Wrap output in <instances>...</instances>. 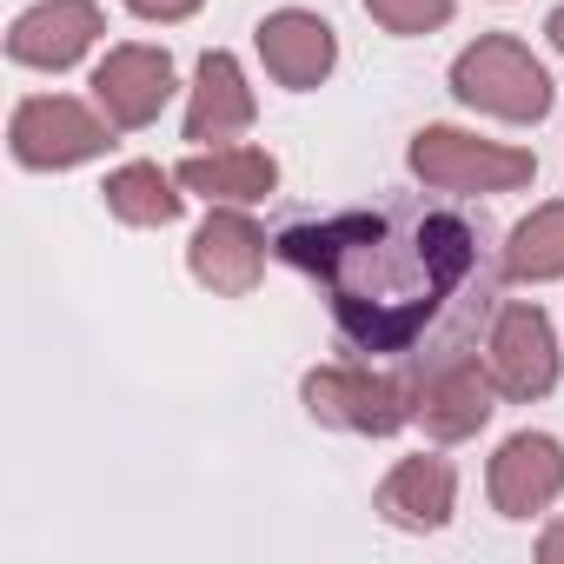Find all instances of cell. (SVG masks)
<instances>
[{
  "mask_svg": "<svg viewBox=\"0 0 564 564\" xmlns=\"http://www.w3.org/2000/svg\"><path fill=\"white\" fill-rule=\"evenodd\" d=\"M279 259L319 279L339 333L359 352H412L478 272V232L445 206H359L272 239Z\"/></svg>",
  "mask_w": 564,
  "mask_h": 564,
  "instance_id": "obj_1",
  "label": "cell"
},
{
  "mask_svg": "<svg viewBox=\"0 0 564 564\" xmlns=\"http://www.w3.org/2000/svg\"><path fill=\"white\" fill-rule=\"evenodd\" d=\"M452 94L491 120H511V127H531L551 113V74L538 67V54L518 34H478L452 61Z\"/></svg>",
  "mask_w": 564,
  "mask_h": 564,
  "instance_id": "obj_2",
  "label": "cell"
},
{
  "mask_svg": "<svg viewBox=\"0 0 564 564\" xmlns=\"http://www.w3.org/2000/svg\"><path fill=\"white\" fill-rule=\"evenodd\" d=\"M412 173L432 186V193H511L538 173V160L524 147H505V140H478V133H458V127H425L412 133Z\"/></svg>",
  "mask_w": 564,
  "mask_h": 564,
  "instance_id": "obj_3",
  "label": "cell"
},
{
  "mask_svg": "<svg viewBox=\"0 0 564 564\" xmlns=\"http://www.w3.org/2000/svg\"><path fill=\"white\" fill-rule=\"evenodd\" d=\"M306 412L319 425H339V432H366V438H386L412 419L419 405V386L399 379V372H366V366H319L306 372L300 386Z\"/></svg>",
  "mask_w": 564,
  "mask_h": 564,
  "instance_id": "obj_4",
  "label": "cell"
},
{
  "mask_svg": "<svg viewBox=\"0 0 564 564\" xmlns=\"http://www.w3.org/2000/svg\"><path fill=\"white\" fill-rule=\"evenodd\" d=\"M8 147H14L21 166L61 173V166H80V160L107 153V147H113V120H100L94 107H80V100H67V94H34V100L14 107Z\"/></svg>",
  "mask_w": 564,
  "mask_h": 564,
  "instance_id": "obj_5",
  "label": "cell"
},
{
  "mask_svg": "<svg viewBox=\"0 0 564 564\" xmlns=\"http://www.w3.org/2000/svg\"><path fill=\"white\" fill-rule=\"evenodd\" d=\"M485 372L505 399H544L557 386V333L538 306L511 300L498 319H491V339H485Z\"/></svg>",
  "mask_w": 564,
  "mask_h": 564,
  "instance_id": "obj_6",
  "label": "cell"
},
{
  "mask_svg": "<svg viewBox=\"0 0 564 564\" xmlns=\"http://www.w3.org/2000/svg\"><path fill=\"white\" fill-rule=\"evenodd\" d=\"M485 491L498 505V518H538L564 498V445L551 432H511L491 452Z\"/></svg>",
  "mask_w": 564,
  "mask_h": 564,
  "instance_id": "obj_7",
  "label": "cell"
},
{
  "mask_svg": "<svg viewBox=\"0 0 564 564\" xmlns=\"http://www.w3.org/2000/svg\"><path fill=\"white\" fill-rule=\"evenodd\" d=\"M186 265L206 293L219 300H246L259 286V272H265V232L239 213V206H213L186 246Z\"/></svg>",
  "mask_w": 564,
  "mask_h": 564,
  "instance_id": "obj_8",
  "label": "cell"
},
{
  "mask_svg": "<svg viewBox=\"0 0 564 564\" xmlns=\"http://www.w3.org/2000/svg\"><path fill=\"white\" fill-rule=\"evenodd\" d=\"M94 100L113 127H153L160 107L173 100V54L166 47H107V61L94 67Z\"/></svg>",
  "mask_w": 564,
  "mask_h": 564,
  "instance_id": "obj_9",
  "label": "cell"
},
{
  "mask_svg": "<svg viewBox=\"0 0 564 564\" xmlns=\"http://www.w3.org/2000/svg\"><path fill=\"white\" fill-rule=\"evenodd\" d=\"M94 41H100V0H34L8 28V61L41 67V74H67Z\"/></svg>",
  "mask_w": 564,
  "mask_h": 564,
  "instance_id": "obj_10",
  "label": "cell"
},
{
  "mask_svg": "<svg viewBox=\"0 0 564 564\" xmlns=\"http://www.w3.org/2000/svg\"><path fill=\"white\" fill-rule=\"evenodd\" d=\"M419 386V405H412V419L432 432V438H471L485 419H491V399H498V386H491V372L471 359V352H445L425 379H412Z\"/></svg>",
  "mask_w": 564,
  "mask_h": 564,
  "instance_id": "obj_11",
  "label": "cell"
},
{
  "mask_svg": "<svg viewBox=\"0 0 564 564\" xmlns=\"http://www.w3.org/2000/svg\"><path fill=\"white\" fill-rule=\"evenodd\" d=\"M259 61H265V74H272L279 87L306 94V87H319V80L333 74L339 41H333V28H326L319 14H306V8H279V14L259 21Z\"/></svg>",
  "mask_w": 564,
  "mask_h": 564,
  "instance_id": "obj_12",
  "label": "cell"
},
{
  "mask_svg": "<svg viewBox=\"0 0 564 564\" xmlns=\"http://www.w3.org/2000/svg\"><path fill=\"white\" fill-rule=\"evenodd\" d=\"M252 113H259V100H252V87H246V67H239L226 47L199 54L193 100H186V140L219 147V140L246 133V127H252Z\"/></svg>",
  "mask_w": 564,
  "mask_h": 564,
  "instance_id": "obj_13",
  "label": "cell"
},
{
  "mask_svg": "<svg viewBox=\"0 0 564 564\" xmlns=\"http://www.w3.org/2000/svg\"><path fill=\"white\" fill-rule=\"evenodd\" d=\"M379 511H386V524H399V531H438V524H452V511H458V471H452L445 458H432V452L399 458V465L386 471V485H379Z\"/></svg>",
  "mask_w": 564,
  "mask_h": 564,
  "instance_id": "obj_14",
  "label": "cell"
},
{
  "mask_svg": "<svg viewBox=\"0 0 564 564\" xmlns=\"http://www.w3.org/2000/svg\"><path fill=\"white\" fill-rule=\"evenodd\" d=\"M173 180L199 199H219V206H252L279 186V160L265 147H213V153H193L173 166Z\"/></svg>",
  "mask_w": 564,
  "mask_h": 564,
  "instance_id": "obj_15",
  "label": "cell"
},
{
  "mask_svg": "<svg viewBox=\"0 0 564 564\" xmlns=\"http://www.w3.org/2000/svg\"><path fill=\"white\" fill-rule=\"evenodd\" d=\"M107 213L113 219H127V226H173L180 219V180L173 173H160L153 160H133V166H113L107 173Z\"/></svg>",
  "mask_w": 564,
  "mask_h": 564,
  "instance_id": "obj_16",
  "label": "cell"
},
{
  "mask_svg": "<svg viewBox=\"0 0 564 564\" xmlns=\"http://www.w3.org/2000/svg\"><path fill=\"white\" fill-rule=\"evenodd\" d=\"M505 272L511 279H564V199L531 206L511 232H505Z\"/></svg>",
  "mask_w": 564,
  "mask_h": 564,
  "instance_id": "obj_17",
  "label": "cell"
},
{
  "mask_svg": "<svg viewBox=\"0 0 564 564\" xmlns=\"http://www.w3.org/2000/svg\"><path fill=\"white\" fill-rule=\"evenodd\" d=\"M366 14L386 28V34H432V28H445L452 21V0H366Z\"/></svg>",
  "mask_w": 564,
  "mask_h": 564,
  "instance_id": "obj_18",
  "label": "cell"
},
{
  "mask_svg": "<svg viewBox=\"0 0 564 564\" xmlns=\"http://www.w3.org/2000/svg\"><path fill=\"white\" fill-rule=\"evenodd\" d=\"M127 8L140 14V21H160V28H173V21H193L206 0H127Z\"/></svg>",
  "mask_w": 564,
  "mask_h": 564,
  "instance_id": "obj_19",
  "label": "cell"
},
{
  "mask_svg": "<svg viewBox=\"0 0 564 564\" xmlns=\"http://www.w3.org/2000/svg\"><path fill=\"white\" fill-rule=\"evenodd\" d=\"M538 557H544V564H564V518H557V524L538 538Z\"/></svg>",
  "mask_w": 564,
  "mask_h": 564,
  "instance_id": "obj_20",
  "label": "cell"
},
{
  "mask_svg": "<svg viewBox=\"0 0 564 564\" xmlns=\"http://www.w3.org/2000/svg\"><path fill=\"white\" fill-rule=\"evenodd\" d=\"M544 34H551V47L564 54V8H551V21H544Z\"/></svg>",
  "mask_w": 564,
  "mask_h": 564,
  "instance_id": "obj_21",
  "label": "cell"
}]
</instances>
